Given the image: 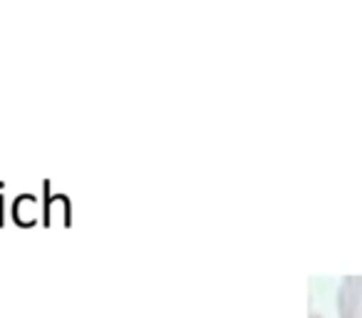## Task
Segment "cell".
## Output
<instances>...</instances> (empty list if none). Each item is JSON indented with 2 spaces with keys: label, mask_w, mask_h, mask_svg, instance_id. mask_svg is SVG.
I'll use <instances>...</instances> for the list:
<instances>
[{
  "label": "cell",
  "mask_w": 362,
  "mask_h": 318,
  "mask_svg": "<svg viewBox=\"0 0 362 318\" xmlns=\"http://www.w3.org/2000/svg\"><path fill=\"white\" fill-rule=\"evenodd\" d=\"M337 316L362 318V276H347L337 291Z\"/></svg>",
  "instance_id": "1"
},
{
  "label": "cell",
  "mask_w": 362,
  "mask_h": 318,
  "mask_svg": "<svg viewBox=\"0 0 362 318\" xmlns=\"http://www.w3.org/2000/svg\"><path fill=\"white\" fill-rule=\"evenodd\" d=\"M310 318H325V316H317V313H313V316Z\"/></svg>",
  "instance_id": "2"
}]
</instances>
